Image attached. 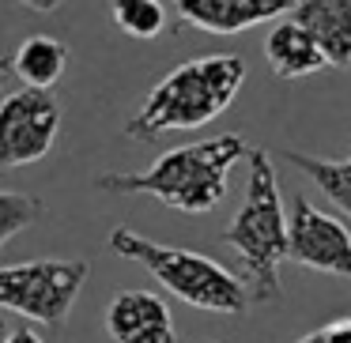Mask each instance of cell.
<instances>
[{"instance_id": "obj_1", "label": "cell", "mask_w": 351, "mask_h": 343, "mask_svg": "<svg viewBox=\"0 0 351 343\" xmlns=\"http://www.w3.org/2000/svg\"><path fill=\"white\" fill-rule=\"evenodd\" d=\"M238 159H250V144L234 132H223L189 147H174L136 174H102L95 177V189L114 196H152L174 212L197 215L223 204L227 174Z\"/></svg>"}, {"instance_id": "obj_2", "label": "cell", "mask_w": 351, "mask_h": 343, "mask_svg": "<svg viewBox=\"0 0 351 343\" xmlns=\"http://www.w3.org/2000/svg\"><path fill=\"white\" fill-rule=\"evenodd\" d=\"M242 79H245V61L238 53L193 57L152 87L144 106L125 121V136L152 144L167 132L200 129L234 102Z\"/></svg>"}, {"instance_id": "obj_3", "label": "cell", "mask_w": 351, "mask_h": 343, "mask_svg": "<svg viewBox=\"0 0 351 343\" xmlns=\"http://www.w3.org/2000/svg\"><path fill=\"white\" fill-rule=\"evenodd\" d=\"M250 181H245V200L238 215L223 227L219 242L230 245L238 264L245 268L253 302H276L283 290L280 264L291 257V227L287 207H283L280 185L272 174V155L250 147Z\"/></svg>"}, {"instance_id": "obj_4", "label": "cell", "mask_w": 351, "mask_h": 343, "mask_svg": "<svg viewBox=\"0 0 351 343\" xmlns=\"http://www.w3.org/2000/svg\"><path fill=\"white\" fill-rule=\"evenodd\" d=\"M110 249L125 260L144 264L185 305H197V309H208V313H227V317H242L250 309V298H253L250 287L230 268H223L219 260L204 257V253L152 242V238L136 234L132 227L110 230Z\"/></svg>"}, {"instance_id": "obj_5", "label": "cell", "mask_w": 351, "mask_h": 343, "mask_svg": "<svg viewBox=\"0 0 351 343\" xmlns=\"http://www.w3.org/2000/svg\"><path fill=\"white\" fill-rule=\"evenodd\" d=\"M87 260H27L0 268V305L38 325H64L84 290Z\"/></svg>"}, {"instance_id": "obj_6", "label": "cell", "mask_w": 351, "mask_h": 343, "mask_svg": "<svg viewBox=\"0 0 351 343\" xmlns=\"http://www.w3.org/2000/svg\"><path fill=\"white\" fill-rule=\"evenodd\" d=\"M61 129V102L53 91L19 87L0 102V166H27L49 155Z\"/></svg>"}, {"instance_id": "obj_7", "label": "cell", "mask_w": 351, "mask_h": 343, "mask_svg": "<svg viewBox=\"0 0 351 343\" xmlns=\"http://www.w3.org/2000/svg\"><path fill=\"white\" fill-rule=\"evenodd\" d=\"M287 227L295 264L328 275H351V230L336 215H325L306 196H295L287 204Z\"/></svg>"}, {"instance_id": "obj_8", "label": "cell", "mask_w": 351, "mask_h": 343, "mask_svg": "<svg viewBox=\"0 0 351 343\" xmlns=\"http://www.w3.org/2000/svg\"><path fill=\"white\" fill-rule=\"evenodd\" d=\"M106 332L114 343H178L174 317L155 290H117L106 305Z\"/></svg>"}, {"instance_id": "obj_9", "label": "cell", "mask_w": 351, "mask_h": 343, "mask_svg": "<svg viewBox=\"0 0 351 343\" xmlns=\"http://www.w3.org/2000/svg\"><path fill=\"white\" fill-rule=\"evenodd\" d=\"M178 16L189 27L208 34H238L257 23L287 16L298 8V0H174Z\"/></svg>"}, {"instance_id": "obj_10", "label": "cell", "mask_w": 351, "mask_h": 343, "mask_svg": "<svg viewBox=\"0 0 351 343\" xmlns=\"http://www.w3.org/2000/svg\"><path fill=\"white\" fill-rule=\"evenodd\" d=\"M291 19L317 42L328 64H351V0H298Z\"/></svg>"}, {"instance_id": "obj_11", "label": "cell", "mask_w": 351, "mask_h": 343, "mask_svg": "<svg viewBox=\"0 0 351 343\" xmlns=\"http://www.w3.org/2000/svg\"><path fill=\"white\" fill-rule=\"evenodd\" d=\"M265 53H268V64H272V72L280 79H302V76H313V72L328 68L321 46L295 23V19H280V23L268 31Z\"/></svg>"}, {"instance_id": "obj_12", "label": "cell", "mask_w": 351, "mask_h": 343, "mask_svg": "<svg viewBox=\"0 0 351 343\" xmlns=\"http://www.w3.org/2000/svg\"><path fill=\"white\" fill-rule=\"evenodd\" d=\"M64 68H69V46L49 34H31L12 57V72L19 76V84L34 91H53Z\"/></svg>"}, {"instance_id": "obj_13", "label": "cell", "mask_w": 351, "mask_h": 343, "mask_svg": "<svg viewBox=\"0 0 351 343\" xmlns=\"http://www.w3.org/2000/svg\"><path fill=\"white\" fill-rule=\"evenodd\" d=\"M283 162L302 170V174L332 200V207H340L343 215H351V155L348 159H317V155H302V151H295V147H287V151H283Z\"/></svg>"}, {"instance_id": "obj_14", "label": "cell", "mask_w": 351, "mask_h": 343, "mask_svg": "<svg viewBox=\"0 0 351 343\" xmlns=\"http://www.w3.org/2000/svg\"><path fill=\"white\" fill-rule=\"evenodd\" d=\"M110 16L129 38H159L167 27L162 0H110Z\"/></svg>"}, {"instance_id": "obj_15", "label": "cell", "mask_w": 351, "mask_h": 343, "mask_svg": "<svg viewBox=\"0 0 351 343\" xmlns=\"http://www.w3.org/2000/svg\"><path fill=\"white\" fill-rule=\"evenodd\" d=\"M42 219V200L23 192H0V245H8L19 230Z\"/></svg>"}, {"instance_id": "obj_16", "label": "cell", "mask_w": 351, "mask_h": 343, "mask_svg": "<svg viewBox=\"0 0 351 343\" xmlns=\"http://www.w3.org/2000/svg\"><path fill=\"white\" fill-rule=\"evenodd\" d=\"M325 340L328 343H351V320H332V325H325Z\"/></svg>"}, {"instance_id": "obj_17", "label": "cell", "mask_w": 351, "mask_h": 343, "mask_svg": "<svg viewBox=\"0 0 351 343\" xmlns=\"http://www.w3.org/2000/svg\"><path fill=\"white\" fill-rule=\"evenodd\" d=\"M4 343H42V335L34 332V328H16V332H8Z\"/></svg>"}, {"instance_id": "obj_18", "label": "cell", "mask_w": 351, "mask_h": 343, "mask_svg": "<svg viewBox=\"0 0 351 343\" xmlns=\"http://www.w3.org/2000/svg\"><path fill=\"white\" fill-rule=\"evenodd\" d=\"M23 8H31V12H57L64 4V0H19Z\"/></svg>"}, {"instance_id": "obj_19", "label": "cell", "mask_w": 351, "mask_h": 343, "mask_svg": "<svg viewBox=\"0 0 351 343\" xmlns=\"http://www.w3.org/2000/svg\"><path fill=\"white\" fill-rule=\"evenodd\" d=\"M298 343H328L325 340V328H317V332H310V335H302Z\"/></svg>"}]
</instances>
